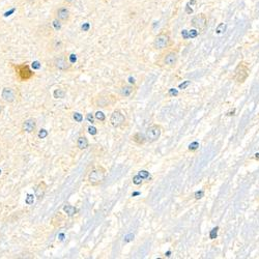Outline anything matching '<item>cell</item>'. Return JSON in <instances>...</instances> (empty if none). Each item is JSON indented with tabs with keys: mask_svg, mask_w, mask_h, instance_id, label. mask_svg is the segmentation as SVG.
<instances>
[{
	"mask_svg": "<svg viewBox=\"0 0 259 259\" xmlns=\"http://www.w3.org/2000/svg\"><path fill=\"white\" fill-rule=\"evenodd\" d=\"M53 66L60 72H70L73 67V63L70 61V58L66 52H60L54 57Z\"/></svg>",
	"mask_w": 259,
	"mask_h": 259,
	"instance_id": "1",
	"label": "cell"
},
{
	"mask_svg": "<svg viewBox=\"0 0 259 259\" xmlns=\"http://www.w3.org/2000/svg\"><path fill=\"white\" fill-rule=\"evenodd\" d=\"M106 169L102 166H98L95 168L91 169V171L89 172L88 176H87V183L90 186L95 187L101 184L106 178Z\"/></svg>",
	"mask_w": 259,
	"mask_h": 259,
	"instance_id": "2",
	"label": "cell"
},
{
	"mask_svg": "<svg viewBox=\"0 0 259 259\" xmlns=\"http://www.w3.org/2000/svg\"><path fill=\"white\" fill-rule=\"evenodd\" d=\"M249 75H250V70H249L248 63L245 61H241L234 71V76H233L234 80L236 81V83L242 84L248 79Z\"/></svg>",
	"mask_w": 259,
	"mask_h": 259,
	"instance_id": "3",
	"label": "cell"
},
{
	"mask_svg": "<svg viewBox=\"0 0 259 259\" xmlns=\"http://www.w3.org/2000/svg\"><path fill=\"white\" fill-rule=\"evenodd\" d=\"M116 102L115 98L110 93H106V92H102L100 95H95L93 98V105L95 107H100V108H105L107 106H111Z\"/></svg>",
	"mask_w": 259,
	"mask_h": 259,
	"instance_id": "4",
	"label": "cell"
},
{
	"mask_svg": "<svg viewBox=\"0 0 259 259\" xmlns=\"http://www.w3.org/2000/svg\"><path fill=\"white\" fill-rule=\"evenodd\" d=\"M54 18L57 19L62 24H67L71 21V18H72V12L66 6H59V7L55 9Z\"/></svg>",
	"mask_w": 259,
	"mask_h": 259,
	"instance_id": "5",
	"label": "cell"
},
{
	"mask_svg": "<svg viewBox=\"0 0 259 259\" xmlns=\"http://www.w3.org/2000/svg\"><path fill=\"white\" fill-rule=\"evenodd\" d=\"M170 44V37L167 32H162L158 34L154 40V48L157 50H163L168 48Z\"/></svg>",
	"mask_w": 259,
	"mask_h": 259,
	"instance_id": "6",
	"label": "cell"
},
{
	"mask_svg": "<svg viewBox=\"0 0 259 259\" xmlns=\"http://www.w3.org/2000/svg\"><path fill=\"white\" fill-rule=\"evenodd\" d=\"M16 74H17L18 78L21 81H27L34 75L33 72L29 69L27 64H19V66H15Z\"/></svg>",
	"mask_w": 259,
	"mask_h": 259,
	"instance_id": "7",
	"label": "cell"
},
{
	"mask_svg": "<svg viewBox=\"0 0 259 259\" xmlns=\"http://www.w3.org/2000/svg\"><path fill=\"white\" fill-rule=\"evenodd\" d=\"M178 59V54L176 51L170 50L162 55V63L166 66H174Z\"/></svg>",
	"mask_w": 259,
	"mask_h": 259,
	"instance_id": "8",
	"label": "cell"
},
{
	"mask_svg": "<svg viewBox=\"0 0 259 259\" xmlns=\"http://www.w3.org/2000/svg\"><path fill=\"white\" fill-rule=\"evenodd\" d=\"M161 134H162L161 125H150V127L146 130V134H145V137H146V140L148 142H154V141H157L158 139L161 137Z\"/></svg>",
	"mask_w": 259,
	"mask_h": 259,
	"instance_id": "9",
	"label": "cell"
},
{
	"mask_svg": "<svg viewBox=\"0 0 259 259\" xmlns=\"http://www.w3.org/2000/svg\"><path fill=\"white\" fill-rule=\"evenodd\" d=\"M125 122V117L120 110H114L112 112L111 116H110V124H111L112 127L114 128H119L122 127Z\"/></svg>",
	"mask_w": 259,
	"mask_h": 259,
	"instance_id": "10",
	"label": "cell"
},
{
	"mask_svg": "<svg viewBox=\"0 0 259 259\" xmlns=\"http://www.w3.org/2000/svg\"><path fill=\"white\" fill-rule=\"evenodd\" d=\"M1 99L5 103L12 104L17 100V92L12 87H4L1 90Z\"/></svg>",
	"mask_w": 259,
	"mask_h": 259,
	"instance_id": "11",
	"label": "cell"
},
{
	"mask_svg": "<svg viewBox=\"0 0 259 259\" xmlns=\"http://www.w3.org/2000/svg\"><path fill=\"white\" fill-rule=\"evenodd\" d=\"M192 26L194 28H196L197 30H204L207 26V18L204 14H200V15H197L195 16L193 19H192Z\"/></svg>",
	"mask_w": 259,
	"mask_h": 259,
	"instance_id": "12",
	"label": "cell"
},
{
	"mask_svg": "<svg viewBox=\"0 0 259 259\" xmlns=\"http://www.w3.org/2000/svg\"><path fill=\"white\" fill-rule=\"evenodd\" d=\"M49 47L52 52L60 53V52H62L64 48V42L60 37H53L49 42Z\"/></svg>",
	"mask_w": 259,
	"mask_h": 259,
	"instance_id": "13",
	"label": "cell"
},
{
	"mask_svg": "<svg viewBox=\"0 0 259 259\" xmlns=\"http://www.w3.org/2000/svg\"><path fill=\"white\" fill-rule=\"evenodd\" d=\"M37 119L33 117H30L25 119L23 121V124H22V131L30 134V133H33L37 130Z\"/></svg>",
	"mask_w": 259,
	"mask_h": 259,
	"instance_id": "14",
	"label": "cell"
},
{
	"mask_svg": "<svg viewBox=\"0 0 259 259\" xmlns=\"http://www.w3.org/2000/svg\"><path fill=\"white\" fill-rule=\"evenodd\" d=\"M46 190H47V184L45 181H41V183H38L34 187V196L37 197L38 201L44 198L45 194H46Z\"/></svg>",
	"mask_w": 259,
	"mask_h": 259,
	"instance_id": "15",
	"label": "cell"
},
{
	"mask_svg": "<svg viewBox=\"0 0 259 259\" xmlns=\"http://www.w3.org/2000/svg\"><path fill=\"white\" fill-rule=\"evenodd\" d=\"M76 145H77L78 149H80V150L86 149V148L88 147V145H89L88 139H87L85 136H80V137H78V139H77Z\"/></svg>",
	"mask_w": 259,
	"mask_h": 259,
	"instance_id": "16",
	"label": "cell"
},
{
	"mask_svg": "<svg viewBox=\"0 0 259 259\" xmlns=\"http://www.w3.org/2000/svg\"><path fill=\"white\" fill-rule=\"evenodd\" d=\"M133 92H134V87L131 85H122L120 87V93L122 96H125V98L131 96L133 95Z\"/></svg>",
	"mask_w": 259,
	"mask_h": 259,
	"instance_id": "17",
	"label": "cell"
},
{
	"mask_svg": "<svg viewBox=\"0 0 259 259\" xmlns=\"http://www.w3.org/2000/svg\"><path fill=\"white\" fill-rule=\"evenodd\" d=\"M132 140L135 142V143H137L138 145H142L145 143V141H146V137L141 134V133H136L132 136Z\"/></svg>",
	"mask_w": 259,
	"mask_h": 259,
	"instance_id": "18",
	"label": "cell"
},
{
	"mask_svg": "<svg viewBox=\"0 0 259 259\" xmlns=\"http://www.w3.org/2000/svg\"><path fill=\"white\" fill-rule=\"evenodd\" d=\"M63 212L66 213L67 217H74L77 213V208L75 206L67 204L63 206Z\"/></svg>",
	"mask_w": 259,
	"mask_h": 259,
	"instance_id": "19",
	"label": "cell"
},
{
	"mask_svg": "<svg viewBox=\"0 0 259 259\" xmlns=\"http://www.w3.org/2000/svg\"><path fill=\"white\" fill-rule=\"evenodd\" d=\"M66 91L63 88H57L53 91V96L55 99H64L66 98Z\"/></svg>",
	"mask_w": 259,
	"mask_h": 259,
	"instance_id": "20",
	"label": "cell"
},
{
	"mask_svg": "<svg viewBox=\"0 0 259 259\" xmlns=\"http://www.w3.org/2000/svg\"><path fill=\"white\" fill-rule=\"evenodd\" d=\"M61 26H62V23L58 21L57 19L54 18L53 22H52V27H53L54 30H55V31H59L60 29H61Z\"/></svg>",
	"mask_w": 259,
	"mask_h": 259,
	"instance_id": "21",
	"label": "cell"
},
{
	"mask_svg": "<svg viewBox=\"0 0 259 259\" xmlns=\"http://www.w3.org/2000/svg\"><path fill=\"white\" fill-rule=\"evenodd\" d=\"M95 117L96 120H99V121H101V122H104V121H105V119H106V116H105V114H104L102 111H96L95 114Z\"/></svg>",
	"mask_w": 259,
	"mask_h": 259,
	"instance_id": "22",
	"label": "cell"
},
{
	"mask_svg": "<svg viewBox=\"0 0 259 259\" xmlns=\"http://www.w3.org/2000/svg\"><path fill=\"white\" fill-rule=\"evenodd\" d=\"M225 30H226V24H225V23L219 24L218 26H217V28H216V32H217L218 34L223 33V32H225Z\"/></svg>",
	"mask_w": 259,
	"mask_h": 259,
	"instance_id": "23",
	"label": "cell"
},
{
	"mask_svg": "<svg viewBox=\"0 0 259 259\" xmlns=\"http://www.w3.org/2000/svg\"><path fill=\"white\" fill-rule=\"evenodd\" d=\"M198 147H199V143L197 141H194L189 145V150L190 151H195V150L198 149Z\"/></svg>",
	"mask_w": 259,
	"mask_h": 259,
	"instance_id": "24",
	"label": "cell"
},
{
	"mask_svg": "<svg viewBox=\"0 0 259 259\" xmlns=\"http://www.w3.org/2000/svg\"><path fill=\"white\" fill-rule=\"evenodd\" d=\"M73 118L75 119V120H76L77 122H81V121L83 120V116H82V114H81V113H79V112L73 113Z\"/></svg>",
	"mask_w": 259,
	"mask_h": 259,
	"instance_id": "25",
	"label": "cell"
},
{
	"mask_svg": "<svg viewBox=\"0 0 259 259\" xmlns=\"http://www.w3.org/2000/svg\"><path fill=\"white\" fill-rule=\"evenodd\" d=\"M218 230H219V227H215L212 231H210V233H209V238L210 239L217 238V236H218Z\"/></svg>",
	"mask_w": 259,
	"mask_h": 259,
	"instance_id": "26",
	"label": "cell"
},
{
	"mask_svg": "<svg viewBox=\"0 0 259 259\" xmlns=\"http://www.w3.org/2000/svg\"><path fill=\"white\" fill-rule=\"evenodd\" d=\"M138 175L139 176H141L143 179H146L149 177V172L146 170H141V171H139V173H138Z\"/></svg>",
	"mask_w": 259,
	"mask_h": 259,
	"instance_id": "27",
	"label": "cell"
},
{
	"mask_svg": "<svg viewBox=\"0 0 259 259\" xmlns=\"http://www.w3.org/2000/svg\"><path fill=\"white\" fill-rule=\"evenodd\" d=\"M37 136H38V138L40 139H45L48 136V131L47 130H45V129H42L41 131L38 132Z\"/></svg>",
	"mask_w": 259,
	"mask_h": 259,
	"instance_id": "28",
	"label": "cell"
},
{
	"mask_svg": "<svg viewBox=\"0 0 259 259\" xmlns=\"http://www.w3.org/2000/svg\"><path fill=\"white\" fill-rule=\"evenodd\" d=\"M142 180H143V178H142L141 176H139V175H135L134 177H133V183H134L135 184H137V186L142 183Z\"/></svg>",
	"mask_w": 259,
	"mask_h": 259,
	"instance_id": "29",
	"label": "cell"
},
{
	"mask_svg": "<svg viewBox=\"0 0 259 259\" xmlns=\"http://www.w3.org/2000/svg\"><path fill=\"white\" fill-rule=\"evenodd\" d=\"M168 95L169 96H177L178 95V90L175 88H170L168 91Z\"/></svg>",
	"mask_w": 259,
	"mask_h": 259,
	"instance_id": "30",
	"label": "cell"
},
{
	"mask_svg": "<svg viewBox=\"0 0 259 259\" xmlns=\"http://www.w3.org/2000/svg\"><path fill=\"white\" fill-rule=\"evenodd\" d=\"M194 196H195L196 199H201L203 196H204V191H197L194 194Z\"/></svg>",
	"mask_w": 259,
	"mask_h": 259,
	"instance_id": "31",
	"label": "cell"
},
{
	"mask_svg": "<svg viewBox=\"0 0 259 259\" xmlns=\"http://www.w3.org/2000/svg\"><path fill=\"white\" fill-rule=\"evenodd\" d=\"M191 84V81H184V82H183L181 84H179L178 85V88L179 89H186L188 86H189Z\"/></svg>",
	"mask_w": 259,
	"mask_h": 259,
	"instance_id": "32",
	"label": "cell"
},
{
	"mask_svg": "<svg viewBox=\"0 0 259 259\" xmlns=\"http://www.w3.org/2000/svg\"><path fill=\"white\" fill-rule=\"evenodd\" d=\"M87 130H88V133H89V134L92 135V136L98 134V130H96L95 127H92V125H90V127H88V129H87Z\"/></svg>",
	"mask_w": 259,
	"mask_h": 259,
	"instance_id": "33",
	"label": "cell"
},
{
	"mask_svg": "<svg viewBox=\"0 0 259 259\" xmlns=\"http://www.w3.org/2000/svg\"><path fill=\"white\" fill-rule=\"evenodd\" d=\"M197 35H198V31H197V30H191V31L189 32V37H190L191 38L196 37Z\"/></svg>",
	"mask_w": 259,
	"mask_h": 259,
	"instance_id": "34",
	"label": "cell"
},
{
	"mask_svg": "<svg viewBox=\"0 0 259 259\" xmlns=\"http://www.w3.org/2000/svg\"><path fill=\"white\" fill-rule=\"evenodd\" d=\"M133 239H134V234H128L125 237V242H132Z\"/></svg>",
	"mask_w": 259,
	"mask_h": 259,
	"instance_id": "35",
	"label": "cell"
},
{
	"mask_svg": "<svg viewBox=\"0 0 259 259\" xmlns=\"http://www.w3.org/2000/svg\"><path fill=\"white\" fill-rule=\"evenodd\" d=\"M86 119H87V120H88L89 122H91V124H92L93 121H95V119H93V116H92L91 113H88V114H87Z\"/></svg>",
	"mask_w": 259,
	"mask_h": 259,
	"instance_id": "36",
	"label": "cell"
},
{
	"mask_svg": "<svg viewBox=\"0 0 259 259\" xmlns=\"http://www.w3.org/2000/svg\"><path fill=\"white\" fill-rule=\"evenodd\" d=\"M181 34H183V38H189V37H189V32H188L187 30H183V33H181Z\"/></svg>",
	"mask_w": 259,
	"mask_h": 259,
	"instance_id": "37",
	"label": "cell"
},
{
	"mask_svg": "<svg viewBox=\"0 0 259 259\" xmlns=\"http://www.w3.org/2000/svg\"><path fill=\"white\" fill-rule=\"evenodd\" d=\"M64 2L66 3V4H72V3L75 2V0H63Z\"/></svg>",
	"mask_w": 259,
	"mask_h": 259,
	"instance_id": "38",
	"label": "cell"
},
{
	"mask_svg": "<svg viewBox=\"0 0 259 259\" xmlns=\"http://www.w3.org/2000/svg\"><path fill=\"white\" fill-rule=\"evenodd\" d=\"M234 113H235V109H232V111H229L227 113V115L228 116H230V115H234Z\"/></svg>",
	"mask_w": 259,
	"mask_h": 259,
	"instance_id": "39",
	"label": "cell"
},
{
	"mask_svg": "<svg viewBox=\"0 0 259 259\" xmlns=\"http://www.w3.org/2000/svg\"><path fill=\"white\" fill-rule=\"evenodd\" d=\"M129 82L131 83V84H135V79H134V78H132V77H130L129 78Z\"/></svg>",
	"mask_w": 259,
	"mask_h": 259,
	"instance_id": "40",
	"label": "cell"
},
{
	"mask_svg": "<svg viewBox=\"0 0 259 259\" xmlns=\"http://www.w3.org/2000/svg\"><path fill=\"white\" fill-rule=\"evenodd\" d=\"M139 194H140L139 192H135V193H133V196H137V195H139Z\"/></svg>",
	"mask_w": 259,
	"mask_h": 259,
	"instance_id": "41",
	"label": "cell"
},
{
	"mask_svg": "<svg viewBox=\"0 0 259 259\" xmlns=\"http://www.w3.org/2000/svg\"><path fill=\"white\" fill-rule=\"evenodd\" d=\"M255 158H256V160H259V154H255Z\"/></svg>",
	"mask_w": 259,
	"mask_h": 259,
	"instance_id": "42",
	"label": "cell"
},
{
	"mask_svg": "<svg viewBox=\"0 0 259 259\" xmlns=\"http://www.w3.org/2000/svg\"><path fill=\"white\" fill-rule=\"evenodd\" d=\"M166 256H167V257H169V256H170V251H168V252H167V253H166Z\"/></svg>",
	"mask_w": 259,
	"mask_h": 259,
	"instance_id": "43",
	"label": "cell"
},
{
	"mask_svg": "<svg viewBox=\"0 0 259 259\" xmlns=\"http://www.w3.org/2000/svg\"><path fill=\"white\" fill-rule=\"evenodd\" d=\"M1 111H2V107H1V105H0V114H1Z\"/></svg>",
	"mask_w": 259,
	"mask_h": 259,
	"instance_id": "44",
	"label": "cell"
},
{
	"mask_svg": "<svg viewBox=\"0 0 259 259\" xmlns=\"http://www.w3.org/2000/svg\"><path fill=\"white\" fill-rule=\"evenodd\" d=\"M0 175H1V169H0Z\"/></svg>",
	"mask_w": 259,
	"mask_h": 259,
	"instance_id": "45",
	"label": "cell"
}]
</instances>
